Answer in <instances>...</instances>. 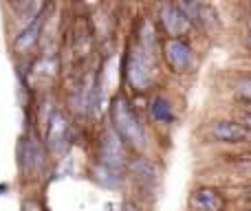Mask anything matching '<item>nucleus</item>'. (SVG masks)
Listing matches in <instances>:
<instances>
[{
    "label": "nucleus",
    "mask_w": 251,
    "mask_h": 211,
    "mask_svg": "<svg viewBox=\"0 0 251 211\" xmlns=\"http://www.w3.org/2000/svg\"><path fill=\"white\" fill-rule=\"evenodd\" d=\"M161 22H163V29L170 33V38H181L192 31V22L174 2H165L161 7Z\"/></svg>",
    "instance_id": "20e7f679"
},
{
    "label": "nucleus",
    "mask_w": 251,
    "mask_h": 211,
    "mask_svg": "<svg viewBox=\"0 0 251 211\" xmlns=\"http://www.w3.org/2000/svg\"><path fill=\"white\" fill-rule=\"evenodd\" d=\"M128 79H130V84H132V88H137V91H146V88L150 86V82H152V77H150V66H148L146 60H143L141 51H137V48L130 53Z\"/></svg>",
    "instance_id": "423d86ee"
},
{
    "label": "nucleus",
    "mask_w": 251,
    "mask_h": 211,
    "mask_svg": "<svg viewBox=\"0 0 251 211\" xmlns=\"http://www.w3.org/2000/svg\"><path fill=\"white\" fill-rule=\"evenodd\" d=\"M40 31H42V18H40V20H33L20 35H18L16 42H13V51L16 53H26L35 42H38Z\"/></svg>",
    "instance_id": "9d476101"
},
{
    "label": "nucleus",
    "mask_w": 251,
    "mask_h": 211,
    "mask_svg": "<svg viewBox=\"0 0 251 211\" xmlns=\"http://www.w3.org/2000/svg\"><path fill=\"white\" fill-rule=\"evenodd\" d=\"M190 207L194 211H225L227 200L216 187H199L190 194Z\"/></svg>",
    "instance_id": "39448f33"
},
{
    "label": "nucleus",
    "mask_w": 251,
    "mask_h": 211,
    "mask_svg": "<svg viewBox=\"0 0 251 211\" xmlns=\"http://www.w3.org/2000/svg\"><path fill=\"white\" fill-rule=\"evenodd\" d=\"M95 178L101 183V185L106 187H117L119 183H122V172H117V169L108 167V165L100 163L95 167Z\"/></svg>",
    "instance_id": "f8f14e48"
},
{
    "label": "nucleus",
    "mask_w": 251,
    "mask_h": 211,
    "mask_svg": "<svg viewBox=\"0 0 251 211\" xmlns=\"http://www.w3.org/2000/svg\"><path fill=\"white\" fill-rule=\"evenodd\" d=\"M165 62L174 73H187L194 64V53L192 47L181 38H168L165 40Z\"/></svg>",
    "instance_id": "f03ea898"
},
{
    "label": "nucleus",
    "mask_w": 251,
    "mask_h": 211,
    "mask_svg": "<svg viewBox=\"0 0 251 211\" xmlns=\"http://www.w3.org/2000/svg\"><path fill=\"white\" fill-rule=\"evenodd\" d=\"M69 137H71L69 121L64 119L62 112H53L51 121H49V134H47L51 150H64L69 145Z\"/></svg>",
    "instance_id": "0eeeda50"
},
{
    "label": "nucleus",
    "mask_w": 251,
    "mask_h": 211,
    "mask_svg": "<svg viewBox=\"0 0 251 211\" xmlns=\"http://www.w3.org/2000/svg\"><path fill=\"white\" fill-rule=\"evenodd\" d=\"M42 167V150L40 143H35V139L26 137L20 145V169L25 174H35Z\"/></svg>",
    "instance_id": "1a4fd4ad"
},
{
    "label": "nucleus",
    "mask_w": 251,
    "mask_h": 211,
    "mask_svg": "<svg viewBox=\"0 0 251 211\" xmlns=\"http://www.w3.org/2000/svg\"><path fill=\"white\" fill-rule=\"evenodd\" d=\"M212 137L223 143H238L249 137V130L238 121H216L212 125Z\"/></svg>",
    "instance_id": "6e6552de"
},
{
    "label": "nucleus",
    "mask_w": 251,
    "mask_h": 211,
    "mask_svg": "<svg viewBox=\"0 0 251 211\" xmlns=\"http://www.w3.org/2000/svg\"><path fill=\"white\" fill-rule=\"evenodd\" d=\"M100 163L108 165V167L124 172L128 161H126V145L124 141L115 132H106L101 139V152H100Z\"/></svg>",
    "instance_id": "7ed1b4c3"
},
{
    "label": "nucleus",
    "mask_w": 251,
    "mask_h": 211,
    "mask_svg": "<svg viewBox=\"0 0 251 211\" xmlns=\"http://www.w3.org/2000/svg\"><path fill=\"white\" fill-rule=\"evenodd\" d=\"M122 211H139V209H137V207H134V205H132V203H126V205H124V207H122Z\"/></svg>",
    "instance_id": "ddd939ff"
},
{
    "label": "nucleus",
    "mask_w": 251,
    "mask_h": 211,
    "mask_svg": "<svg viewBox=\"0 0 251 211\" xmlns=\"http://www.w3.org/2000/svg\"><path fill=\"white\" fill-rule=\"evenodd\" d=\"M194 2H201V0H194Z\"/></svg>",
    "instance_id": "4468645a"
},
{
    "label": "nucleus",
    "mask_w": 251,
    "mask_h": 211,
    "mask_svg": "<svg viewBox=\"0 0 251 211\" xmlns=\"http://www.w3.org/2000/svg\"><path fill=\"white\" fill-rule=\"evenodd\" d=\"M110 119H113V132L124 141V145H130L134 150H143L146 145V132L143 125L139 123V117L134 115L132 106L124 99L117 97L110 106Z\"/></svg>",
    "instance_id": "f257e3e1"
},
{
    "label": "nucleus",
    "mask_w": 251,
    "mask_h": 211,
    "mask_svg": "<svg viewBox=\"0 0 251 211\" xmlns=\"http://www.w3.org/2000/svg\"><path fill=\"white\" fill-rule=\"evenodd\" d=\"M152 117H154L159 123H172L174 110H172V106H170V101L163 99V97H156V99L152 101Z\"/></svg>",
    "instance_id": "9b49d317"
},
{
    "label": "nucleus",
    "mask_w": 251,
    "mask_h": 211,
    "mask_svg": "<svg viewBox=\"0 0 251 211\" xmlns=\"http://www.w3.org/2000/svg\"><path fill=\"white\" fill-rule=\"evenodd\" d=\"M192 211H194V209H192Z\"/></svg>",
    "instance_id": "2eb2a0df"
}]
</instances>
